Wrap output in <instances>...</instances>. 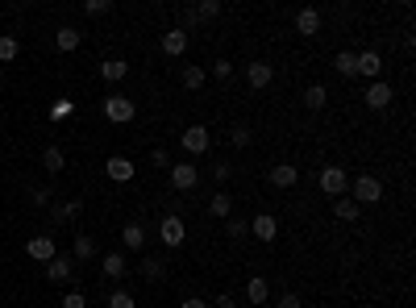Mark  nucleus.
Listing matches in <instances>:
<instances>
[{
  "mask_svg": "<svg viewBox=\"0 0 416 308\" xmlns=\"http://www.w3.org/2000/svg\"><path fill=\"white\" fill-rule=\"evenodd\" d=\"M96 254V242H92V234H75V246H71V259L75 263H88Z\"/></svg>",
  "mask_w": 416,
  "mask_h": 308,
  "instance_id": "25",
  "label": "nucleus"
},
{
  "mask_svg": "<svg viewBox=\"0 0 416 308\" xmlns=\"http://www.w3.org/2000/svg\"><path fill=\"white\" fill-rule=\"evenodd\" d=\"M196 184H200V171L192 163H171V188L175 192H196Z\"/></svg>",
  "mask_w": 416,
  "mask_h": 308,
  "instance_id": "6",
  "label": "nucleus"
},
{
  "mask_svg": "<svg viewBox=\"0 0 416 308\" xmlns=\"http://www.w3.org/2000/svg\"><path fill=\"white\" fill-rule=\"evenodd\" d=\"M71 275H75V259L71 254H54L46 263V279L50 284H71Z\"/></svg>",
  "mask_w": 416,
  "mask_h": 308,
  "instance_id": "12",
  "label": "nucleus"
},
{
  "mask_svg": "<svg viewBox=\"0 0 416 308\" xmlns=\"http://www.w3.org/2000/svg\"><path fill=\"white\" fill-rule=\"evenodd\" d=\"M121 238H125V250H142V246H146V229H142L138 221H129Z\"/></svg>",
  "mask_w": 416,
  "mask_h": 308,
  "instance_id": "30",
  "label": "nucleus"
},
{
  "mask_svg": "<svg viewBox=\"0 0 416 308\" xmlns=\"http://www.w3.org/2000/svg\"><path fill=\"white\" fill-rule=\"evenodd\" d=\"M321 25H325L321 8H300V13H296V33H300V38H317Z\"/></svg>",
  "mask_w": 416,
  "mask_h": 308,
  "instance_id": "13",
  "label": "nucleus"
},
{
  "mask_svg": "<svg viewBox=\"0 0 416 308\" xmlns=\"http://www.w3.org/2000/svg\"><path fill=\"white\" fill-rule=\"evenodd\" d=\"M229 175H233L229 163H217V167H213V179H217V184H229Z\"/></svg>",
  "mask_w": 416,
  "mask_h": 308,
  "instance_id": "40",
  "label": "nucleus"
},
{
  "mask_svg": "<svg viewBox=\"0 0 416 308\" xmlns=\"http://www.w3.org/2000/svg\"><path fill=\"white\" fill-rule=\"evenodd\" d=\"M179 146H183L192 159H200V154H208V146H213V133H208L204 125H188V129L179 133Z\"/></svg>",
  "mask_w": 416,
  "mask_h": 308,
  "instance_id": "3",
  "label": "nucleus"
},
{
  "mask_svg": "<svg viewBox=\"0 0 416 308\" xmlns=\"http://www.w3.org/2000/svg\"><path fill=\"white\" fill-rule=\"evenodd\" d=\"M204 83H208V71H204V67H183V88H188V92H200Z\"/></svg>",
  "mask_w": 416,
  "mask_h": 308,
  "instance_id": "27",
  "label": "nucleus"
},
{
  "mask_svg": "<svg viewBox=\"0 0 416 308\" xmlns=\"http://www.w3.org/2000/svg\"><path fill=\"white\" fill-rule=\"evenodd\" d=\"M29 196H33V204H38V209H46V204H50V192H46V188H29Z\"/></svg>",
  "mask_w": 416,
  "mask_h": 308,
  "instance_id": "43",
  "label": "nucleus"
},
{
  "mask_svg": "<svg viewBox=\"0 0 416 308\" xmlns=\"http://www.w3.org/2000/svg\"><path fill=\"white\" fill-rule=\"evenodd\" d=\"M225 234H229L233 242H242V238L250 234V221H242V217H229V221H225Z\"/></svg>",
  "mask_w": 416,
  "mask_h": 308,
  "instance_id": "33",
  "label": "nucleus"
},
{
  "mask_svg": "<svg viewBox=\"0 0 416 308\" xmlns=\"http://www.w3.org/2000/svg\"><path fill=\"white\" fill-rule=\"evenodd\" d=\"M100 271H104V279L121 284V279H125V271H129V263H125V254H117V250H113V254H104V259H100Z\"/></svg>",
  "mask_w": 416,
  "mask_h": 308,
  "instance_id": "15",
  "label": "nucleus"
},
{
  "mask_svg": "<svg viewBox=\"0 0 416 308\" xmlns=\"http://www.w3.org/2000/svg\"><path fill=\"white\" fill-rule=\"evenodd\" d=\"M229 142H233L238 150H246V146L254 142V133H250V125H233V129H229Z\"/></svg>",
  "mask_w": 416,
  "mask_h": 308,
  "instance_id": "32",
  "label": "nucleus"
},
{
  "mask_svg": "<svg viewBox=\"0 0 416 308\" xmlns=\"http://www.w3.org/2000/svg\"><path fill=\"white\" fill-rule=\"evenodd\" d=\"M246 300H250V305H267V300H271V284H267L263 275L246 279Z\"/></svg>",
  "mask_w": 416,
  "mask_h": 308,
  "instance_id": "21",
  "label": "nucleus"
},
{
  "mask_svg": "<svg viewBox=\"0 0 416 308\" xmlns=\"http://www.w3.org/2000/svg\"><path fill=\"white\" fill-rule=\"evenodd\" d=\"M25 254H29L33 263H50L58 250H54V238H50V234H33V238L25 242Z\"/></svg>",
  "mask_w": 416,
  "mask_h": 308,
  "instance_id": "11",
  "label": "nucleus"
},
{
  "mask_svg": "<svg viewBox=\"0 0 416 308\" xmlns=\"http://www.w3.org/2000/svg\"><path fill=\"white\" fill-rule=\"evenodd\" d=\"M83 13H88V17H104V13H113V0H88Z\"/></svg>",
  "mask_w": 416,
  "mask_h": 308,
  "instance_id": "36",
  "label": "nucleus"
},
{
  "mask_svg": "<svg viewBox=\"0 0 416 308\" xmlns=\"http://www.w3.org/2000/svg\"><path fill=\"white\" fill-rule=\"evenodd\" d=\"M250 234H254L258 242H275V238H279V221H275L271 213H258V217H250Z\"/></svg>",
  "mask_w": 416,
  "mask_h": 308,
  "instance_id": "14",
  "label": "nucleus"
},
{
  "mask_svg": "<svg viewBox=\"0 0 416 308\" xmlns=\"http://www.w3.org/2000/svg\"><path fill=\"white\" fill-rule=\"evenodd\" d=\"M208 308H238V300H233L229 292H221V296H213V300H208Z\"/></svg>",
  "mask_w": 416,
  "mask_h": 308,
  "instance_id": "41",
  "label": "nucleus"
},
{
  "mask_svg": "<svg viewBox=\"0 0 416 308\" xmlns=\"http://www.w3.org/2000/svg\"><path fill=\"white\" fill-rule=\"evenodd\" d=\"M108 308H138V300H133V296H129L125 288H117V292L108 296Z\"/></svg>",
  "mask_w": 416,
  "mask_h": 308,
  "instance_id": "35",
  "label": "nucleus"
},
{
  "mask_svg": "<svg viewBox=\"0 0 416 308\" xmlns=\"http://www.w3.org/2000/svg\"><path fill=\"white\" fill-rule=\"evenodd\" d=\"M208 217L229 221V217H233V196H229V192H213V196H208Z\"/></svg>",
  "mask_w": 416,
  "mask_h": 308,
  "instance_id": "17",
  "label": "nucleus"
},
{
  "mask_svg": "<svg viewBox=\"0 0 416 308\" xmlns=\"http://www.w3.org/2000/svg\"><path fill=\"white\" fill-rule=\"evenodd\" d=\"M75 113V104L71 100H58V104H50V121H67Z\"/></svg>",
  "mask_w": 416,
  "mask_h": 308,
  "instance_id": "37",
  "label": "nucleus"
},
{
  "mask_svg": "<svg viewBox=\"0 0 416 308\" xmlns=\"http://www.w3.org/2000/svg\"><path fill=\"white\" fill-rule=\"evenodd\" d=\"M79 42H83V33H79L75 25H63V29L54 33V46H58L63 54H71V50H79Z\"/></svg>",
  "mask_w": 416,
  "mask_h": 308,
  "instance_id": "18",
  "label": "nucleus"
},
{
  "mask_svg": "<svg viewBox=\"0 0 416 308\" xmlns=\"http://www.w3.org/2000/svg\"><path fill=\"white\" fill-rule=\"evenodd\" d=\"M296 179H300V167H292V163H275V167L267 171V184H271V188H279V192L296 188Z\"/></svg>",
  "mask_w": 416,
  "mask_h": 308,
  "instance_id": "10",
  "label": "nucleus"
},
{
  "mask_svg": "<svg viewBox=\"0 0 416 308\" xmlns=\"http://www.w3.org/2000/svg\"><path fill=\"white\" fill-rule=\"evenodd\" d=\"M179 308H208V300H200V296H188Z\"/></svg>",
  "mask_w": 416,
  "mask_h": 308,
  "instance_id": "46",
  "label": "nucleus"
},
{
  "mask_svg": "<svg viewBox=\"0 0 416 308\" xmlns=\"http://www.w3.org/2000/svg\"><path fill=\"white\" fill-rule=\"evenodd\" d=\"M208 75H217V79H229V75H233V63H229V58H217V63L208 67Z\"/></svg>",
  "mask_w": 416,
  "mask_h": 308,
  "instance_id": "38",
  "label": "nucleus"
},
{
  "mask_svg": "<svg viewBox=\"0 0 416 308\" xmlns=\"http://www.w3.org/2000/svg\"><path fill=\"white\" fill-rule=\"evenodd\" d=\"M196 17H200V21L221 17V0H200V4H196Z\"/></svg>",
  "mask_w": 416,
  "mask_h": 308,
  "instance_id": "34",
  "label": "nucleus"
},
{
  "mask_svg": "<svg viewBox=\"0 0 416 308\" xmlns=\"http://www.w3.org/2000/svg\"><path fill=\"white\" fill-rule=\"evenodd\" d=\"M104 175H108L113 184H129V179L138 175V167H133V159H125V154H113V159L104 163Z\"/></svg>",
  "mask_w": 416,
  "mask_h": 308,
  "instance_id": "9",
  "label": "nucleus"
},
{
  "mask_svg": "<svg viewBox=\"0 0 416 308\" xmlns=\"http://www.w3.org/2000/svg\"><path fill=\"white\" fill-rule=\"evenodd\" d=\"M333 217H338V221H358V204H354L350 196H338V200H333Z\"/></svg>",
  "mask_w": 416,
  "mask_h": 308,
  "instance_id": "29",
  "label": "nucleus"
},
{
  "mask_svg": "<svg viewBox=\"0 0 416 308\" xmlns=\"http://www.w3.org/2000/svg\"><path fill=\"white\" fill-rule=\"evenodd\" d=\"M196 21H200V17H196V4H188V8H183V25H196ZM183 25H179V29H183Z\"/></svg>",
  "mask_w": 416,
  "mask_h": 308,
  "instance_id": "45",
  "label": "nucleus"
},
{
  "mask_svg": "<svg viewBox=\"0 0 416 308\" xmlns=\"http://www.w3.org/2000/svg\"><path fill=\"white\" fill-rule=\"evenodd\" d=\"M42 167H46L50 175H58V171L67 167V159H63V150H58V146H46V150H42Z\"/></svg>",
  "mask_w": 416,
  "mask_h": 308,
  "instance_id": "28",
  "label": "nucleus"
},
{
  "mask_svg": "<svg viewBox=\"0 0 416 308\" xmlns=\"http://www.w3.org/2000/svg\"><path fill=\"white\" fill-rule=\"evenodd\" d=\"M379 71H383V58H379L375 50H363V54H358V75H363V79H379Z\"/></svg>",
  "mask_w": 416,
  "mask_h": 308,
  "instance_id": "19",
  "label": "nucleus"
},
{
  "mask_svg": "<svg viewBox=\"0 0 416 308\" xmlns=\"http://www.w3.org/2000/svg\"><path fill=\"white\" fill-rule=\"evenodd\" d=\"M100 75H104V83H121V79L129 75V63H125V58H104V63H100Z\"/></svg>",
  "mask_w": 416,
  "mask_h": 308,
  "instance_id": "20",
  "label": "nucleus"
},
{
  "mask_svg": "<svg viewBox=\"0 0 416 308\" xmlns=\"http://www.w3.org/2000/svg\"><path fill=\"white\" fill-rule=\"evenodd\" d=\"M271 79H275V67H271V63H263V58H254V63H246V83H250L254 92H263V88H271Z\"/></svg>",
  "mask_w": 416,
  "mask_h": 308,
  "instance_id": "7",
  "label": "nucleus"
},
{
  "mask_svg": "<svg viewBox=\"0 0 416 308\" xmlns=\"http://www.w3.org/2000/svg\"><path fill=\"white\" fill-rule=\"evenodd\" d=\"M83 213V200H67V204H50V217L54 221H75Z\"/></svg>",
  "mask_w": 416,
  "mask_h": 308,
  "instance_id": "26",
  "label": "nucleus"
},
{
  "mask_svg": "<svg viewBox=\"0 0 416 308\" xmlns=\"http://www.w3.org/2000/svg\"><path fill=\"white\" fill-rule=\"evenodd\" d=\"M138 271H142V279H146V284L167 279V263H163V259H142V263H138Z\"/></svg>",
  "mask_w": 416,
  "mask_h": 308,
  "instance_id": "24",
  "label": "nucleus"
},
{
  "mask_svg": "<svg viewBox=\"0 0 416 308\" xmlns=\"http://www.w3.org/2000/svg\"><path fill=\"white\" fill-rule=\"evenodd\" d=\"M350 200L363 209V204H379L383 200V184L375 179V175H358L354 184H350Z\"/></svg>",
  "mask_w": 416,
  "mask_h": 308,
  "instance_id": "2",
  "label": "nucleus"
},
{
  "mask_svg": "<svg viewBox=\"0 0 416 308\" xmlns=\"http://www.w3.org/2000/svg\"><path fill=\"white\" fill-rule=\"evenodd\" d=\"M158 238H163V246H183V238H188V225H183V217H175V213H167L163 221H158Z\"/></svg>",
  "mask_w": 416,
  "mask_h": 308,
  "instance_id": "5",
  "label": "nucleus"
},
{
  "mask_svg": "<svg viewBox=\"0 0 416 308\" xmlns=\"http://www.w3.org/2000/svg\"><path fill=\"white\" fill-rule=\"evenodd\" d=\"M317 184H321V192H325V196H333V200L350 192V175H346L342 167H321V175H317Z\"/></svg>",
  "mask_w": 416,
  "mask_h": 308,
  "instance_id": "4",
  "label": "nucleus"
},
{
  "mask_svg": "<svg viewBox=\"0 0 416 308\" xmlns=\"http://www.w3.org/2000/svg\"><path fill=\"white\" fill-rule=\"evenodd\" d=\"M325 104H329V92H325L321 83H308V88H304V108H308V113H321Z\"/></svg>",
  "mask_w": 416,
  "mask_h": 308,
  "instance_id": "23",
  "label": "nucleus"
},
{
  "mask_svg": "<svg viewBox=\"0 0 416 308\" xmlns=\"http://www.w3.org/2000/svg\"><path fill=\"white\" fill-rule=\"evenodd\" d=\"M63 308H88V296H83V292H67V296H63Z\"/></svg>",
  "mask_w": 416,
  "mask_h": 308,
  "instance_id": "39",
  "label": "nucleus"
},
{
  "mask_svg": "<svg viewBox=\"0 0 416 308\" xmlns=\"http://www.w3.org/2000/svg\"><path fill=\"white\" fill-rule=\"evenodd\" d=\"M275 308H300V296H296V292H283V296L275 300Z\"/></svg>",
  "mask_w": 416,
  "mask_h": 308,
  "instance_id": "44",
  "label": "nucleus"
},
{
  "mask_svg": "<svg viewBox=\"0 0 416 308\" xmlns=\"http://www.w3.org/2000/svg\"><path fill=\"white\" fill-rule=\"evenodd\" d=\"M333 71H338L342 79H354V75H358V54H354V50H342V54L333 58Z\"/></svg>",
  "mask_w": 416,
  "mask_h": 308,
  "instance_id": "22",
  "label": "nucleus"
},
{
  "mask_svg": "<svg viewBox=\"0 0 416 308\" xmlns=\"http://www.w3.org/2000/svg\"><path fill=\"white\" fill-rule=\"evenodd\" d=\"M17 54H21V42L13 33H0V63H13Z\"/></svg>",
  "mask_w": 416,
  "mask_h": 308,
  "instance_id": "31",
  "label": "nucleus"
},
{
  "mask_svg": "<svg viewBox=\"0 0 416 308\" xmlns=\"http://www.w3.org/2000/svg\"><path fill=\"white\" fill-rule=\"evenodd\" d=\"M150 163H154V167H167V171H171V154H167V150H163V146H158V150H154V154H150Z\"/></svg>",
  "mask_w": 416,
  "mask_h": 308,
  "instance_id": "42",
  "label": "nucleus"
},
{
  "mask_svg": "<svg viewBox=\"0 0 416 308\" xmlns=\"http://www.w3.org/2000/svg\"><path fill=\"white\" fill-rule=\"evenodd\" d=\"M363 100H367V108L383 113V108H388V104L396 100V92H392V83H388V79H375V83L367 88V96H363Z\"/></svg>",
  "mask_w": 416,
  "mask_h": 308,
  "instance_id": "8",
  "label": "nucleus"
},
{
  "mask_svg": "<svg viewBox=\"0 0 416 308\" xmlns=\"http://www.w3.org/2000/svg\"><path fill=\"white\" fill-rule=\"evenodd\" d=\"M104 117H108L113 125H129V121L138 117V104H133L129 96H121V92H108V96H104Z\"/></svg>",
  "mask_w": 416,
  "mask_h": 308,
  "instance_id": "1",
  "label": "nucleus"
},
{
  "mask_svg": "<svg viewBox=\"0 0 416 308\" xmlns=\"http://www.w3.org/2000/svg\"><path fill=\"white\" fill-rule=\"evenodd\" d=\"M183 50H188V29H179V25H175V29H167V33H163V54L179 58Z\"/></svg>",
  "mask_w": 416,
  "mask_h": 308,
  "instance_id": "16",
  "label": "nucleus"
}]
</instances>
